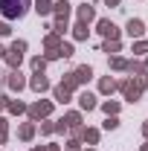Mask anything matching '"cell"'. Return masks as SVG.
<instances>
[{
  "label": "cell",
  "mask_w": 148,
  "mask_h": 151,
  "mask_svg": "<svg viewBox=\"0 0 148 151\" xmlns=\"http://www.w3.org/2000/svg\"><path fill=\"white\" fill-rule=\"evenodd\" d=\"M26 9H29V0H0V12H3L9 20L23 18Z\"/></svg>",
  "instance_id": "1"
},
{
  "label": "cell",
  "mask_w": 148,
  "mask_h": 151,
  "mask_svg": "<svg viewBox=\"0 0 148 151\" xmlns=\"http://www.w3.org/2000/svg\"><path fill=\"white\" fill-rule=\"evenodd\" d=\"M52 12H55V18H58V23H55V35H61V32L67 29V18H70V3H67V0H61V3H55V6H52Z\"/></svg>",
  "instance_id": "2"
},
{
  "label": "cell",
  "mask_w": 148,
  "mask_h": 151,
  "mask_svg": "<svg viewBox=\"0 0 148 151\" xmlns=\"http://www.w3.org/2000/svg\"><path fill=\"white\" fill-rule=\"evenodd\" d=\"M142 87H145V78H137V81H122V93L128 102H137L142 96Z\"/></svg>",
  "instance_id": "3"
},
{
  "label": "cell",
  "mask_w": 148,
  "mask_h": 151,
  "mask_svg": "<svg viewBox=\"0 0 148 151\" xmlns=\"http://www.w3.org/2000/svg\"><path fill=\"white\" fill-rule=\"evenodd\" d=\"M23 50H26V44H23V41H15V44H12V50H6V61H9V67H15V70H18L20 58H23Z\"/></svg>",
  "instance_id": "4"
},
{
  "label": "cell",
  "mask_w": 148,
  "mask_h": 151,
  "mask_svg": "<svg viewBox=\"0 0 148 151\" xmlns=\"http://www.w3.org/2000/svg\"><path fill=\"white\" fill-rule=\"evenodd\" d=\"M99 32L108 38V41H116V38H119V29L113 26L111 20H99Z\"/></svg>",
  "instance_id": "5"
},
{
  "label": "cell",
  "mask_w": 148,
  "mask_h": 151,
  "mask_svg": "<svg viewBox=\"0 0 148 151\" xmlns=\"http://www.w3.org/2000/svg\"><path fill=\"white\" fill-rule=\"evenodd\" d=\"M50 111H52V105H50V102H35V105L29 108V116H32V119H41V116H47Z\"/></svg>",
  "instance_id": "6"
},
{
  "label": "cell",
  "mask_w": 148,
  "mask_h": 151,
  "mask_svg": "<svg viewBox=\"0 0 148 151\" xmlns=\"http://www.w3.org/2000/svg\"><path fill=\"white\" fill-rule=\"evenodd\" d=\"M70 76H73V81L78 84V81H87V78L93 76V70H90V67H78V70H73Z\"/></svg>",
  "instance_id": "7"
},
{
  "label": "cell",
  "mask_w": 148,
  "mask_h": 151,
  "mask_svg": "<svg viewBox=\"0 0 148 151\" xmlns=\"http://www.w3.org/2000/svg\"><path fill=\"white\" fill-rule=\"evenodd\" d=\"M78 105H81L84 111H93V108H96V96L93 93H81L78 96Z\"/></svg>",
  "instance_id": "8"
},
{
  "label": "cell",
  "mask_w": 148,
  "mask_h": 151,
  "mask_svg": "<svg viewBox=\"0 0 148 151\" xmlns=\"http://www.w3.org/2000/svg\"><path fill=\"white\" fill-rule=\"evenodd\" d=\"M128 35L131 38H139V35H142V20H137V18L128 20Z\"/></svg>",
  "instance_id": "9"
},
{
  "label": "cell",
  "mask_w": 148,
  "mask_h": 151,
  "mask_svg": "<svg viewBox=\"0 0 148 151\" xmlns=\"http://www.w3.org/2000/svg\"><path fill=\"white\" fill-rule=\"evenodd\" d=\"M70 90H73V87H67V84L61 81V84L55 87V99L58 102H67V99H70Z\"/></svg>",
  "instance_id": "10"
},
{
  "label": "cell",
  "mask_w": 148,
  "mask_h": 151,
  "mask_svg": "<svg viewBox=\"0 0 148 151\" xmlns=\"http://www.w3.org/2000/svg\"><path fill=\"white\" fill-rule=\"evenodd\" d=\"M47 87H50V81L44 78V73H38L35 78H32V90H47Z\"/></svg>",
  "instance_id": "11"
},
{
  "label": "cell",
  "mask_w": 148,
  "mask_h": 151,
  "mask_svg": "<svg viewBox=\"0 0 148 151\" xmlns=\"http://www.w3.org/2000/svg\"><path fill=\"white\" fill-rule=\"evenodd\" d=\"M35 9H38V15H50L52 12V3L50 0H35Z\"/></svg>",
  "instance_id": "12"
},
{
  "label": "cell",
  "mask_w": 148,
  "mask_h": 151,
  "mask_svg": "<svg viewBox=\"0 0 148 151\" xmlns=\"http://www.w3.org/2000/svg\"><path fill=\"white\" fill-rule=\"evenodd\" d=\"M78 122H81L78 113H67V116H64V128H78Z\"/></svg>",
  "instance_id": "13"
},
{
  "label": "cell",
  "mask_w": 148,
  "mask_h": 151,
  "mask_svg": "<svg viewBox=\"0 0 148 151\" xmlns=\"http://www.w3.org/2000/svg\"><path fill=\"white\" fill-rule=\"evenodd\" d=\"M93 15H96V12H93V6H81V9H78V18H81V23L93 20Z\"/></svg>",
  "instance_id": "14"
},
{
  "label": "cell",
  "mask_w": 148,
  "mask_h": 151,
  "mask_svg": "<svg viewBox=\"0 0 148 151\" xmlns=\"http://www.w3.org/2000/svg\"><path fill=\"white\" fill-rule=\"evenodd\" d=\"M9 87H12V90H20V87H23V78H20V73H12V76H9Z\"/></svg>",
  "instance_id": "15"
},
{
  "label": "cell",
  "mask_w": 148,
  "mask_h": 151,
  "mask_svg": "<svg viewBox=\"0 0 148 151\" xmlns=\"http://www.w3.org/2000/svg\"><path fill=\"white\" fill-rule=\"evenodd\" d=\"M113 87H116V81H113V78H102V81H99V90H102V93H111Z\"/></svg>",
  "instance_id": "16"
},
{
  "label": "cell",
  "mask_w": 148,
  "mask_h": 151,
  "mask_svg": "<svg viewBox=\"0 0 148 151\" xmlns=\"http://www.w3.org/2000/svg\"><path fill=\"white\" fill-rule=\"evenodd\" d=\"M32 134H35V125H32V122L20 125V137H23V139H32Z\"/></svg>",
  "instance_id": "17"
},
{
  "label": "cell",
  "mask_w": 148,
  "mask_h": 151,
  "mask_svg": "<svg viewBox=\"0 0 148 151\" xmlns=\"http://www.w3.org/2000/svg\"><path fill=\"white\" fill-rule=\"evenodd\" d=\"M102 111L108 113V116H116V111H119V105H116V102H105V105H102Z\"/></svg>",
  "instance_id": "18"
},
{
  "label": "cell",
  "mask_w": 148,
  "mask_h": 151,
  "mask_svg": "<svg viewBox=\"0 0 148 151\" xmlns=\"http://www.w3.org/2000/svg\"><path fill=\"white\" fill-rule=\"evenodd\" d=\"M111 67H113V70H128V61H125V58H113Z\"/></svg>",
  "instance_id": "19"
},
{
  "label": "cell",
  "mask_w": 148,
  "mask_h": 151,
  "mask_svg": "<svg viewBox=\"0 0 148 151\" xmlns=\"http://www.w3.org/2000/svg\"><path fill=\"white\" fill-rule=\"evenodd\" d=\"M75 38H78V41L87 38V23H78V26H75Z\"/></svg>",
  "instance_id": "20"
},
{
  "label": "cell",
  "mask_w": 148,
  "mask_h": 151,
  "mask_svg": "<svg viewBox=\"0 0 148 151\" xmlns=\"http://www.w3.org/2000/svg\"><path fill=\"white\" fill-rule=\"evenodd\" d=\"M32 67H35V73H44V67H47V58H32Z\"/></svg>",
  "instance_id": "21"
},
{
  "label": "cell",
  "mask_w": 148,
  "mask_h": 151,
  "mask_svg": "<svg viewBox=\"0 0 148 151\" xmlns=\"http://www.w3.org/2000/svg\"><path fill=\"white\" fill-rule=\"evenodd\" d=\"M9 111L12 113H23L26 108H23V102H9Z\"/></svg>",
  "instance_id": "22"
},
{
  "label": "cell",
  "mask_w": 148,
  "mask_h": 151,
  "mask_svg": "<svg viewBox=\"0 0 148 151\" xmlns=\"http://www.w3.org/2000/svg\"><path fill=\"white\" fill-rule=\"evenodd\" d=\"M134 52H137V55H142V52H148V44H145V41H139V44H134Z\"/></svg>",
  "instance_id": "23"
},
{
  "label": "cell",
  "mask_w": 148,
  "mask_h": 151,
  "mask_svg": "<svg viewBox=\"0 0 148 151\" xmlns=\"http://www.w3.org/2000/svg\"><path fill=\"white\" fill-rule=\"evenodd\" d=\"M105 128H108V131H113V128H119V119H116V116H108V122H105Z\"/></svg>",
  "instance_id": "24"
},
{
  "label": "cell",
  "mask_w": 148,
  "mask_h": 151,
  "mask_svg": "<svg viewBox=\"0 0 148 151\" xmlns=\"http://www.w3.org/2000/svg\"><path fill=\"white\" fill-rule=\"evenodd\" d=\"M116 50H119V41H108L105 44V52H116Z\"/></svg>",
  "instance_id": "25"
},
{
  "label": "cell",
  "mask_w": 148,
  "mask_h": 151,
  "mask_svg": "<svg viewBox=\"0 0 148 151\" xmlns=\"http://www.w3.org/2000/svg\"><path fill=\"white\" fill-rule=\"evenodd\" d=\"M84 137H87V142H96V139H99V131H87Z\"/></svg>",
  "instance_id": "26"
},
{
  "label": "cell",
  "mask_w": 148,
  "mask_h": 151,
  "mask_svg": "<svg viewBox=\"0 0 148 151\" xmlns=\"http://www.w3.org/2000/svg\"><path fill=\"white\" fill-rule=\"evenodd\" d=\"M0 142H6V122L0 119Z\"/></svg>",
  "instance_id": "27"
},
{
  "label": "cell",
  "mask_w": 148,
  "mask_h": 151,
  "mask_svg": "<svg viewBox=\"0 0 148 151\" xmlns=\"http://www.w3.org/2000/svg\"><path fill=\"white\" fill-rule=\"evenodd\" d=\"M9 32H12V29H9V26H6V23L0 20V35H9Z\"/></svg>",
  "instance_id": "28"
},
{
  "label": "cell",
  "mask_w": 148,
  "mask_h": 151,
  "mask_svg": "<svg viewBox=\"0 0 148 151\" xmlns=\"http://www.w3.org/2000/svg\"><path fill=\"white\" fill-rule=\"evenodd\" d=\"M3 105H9V99H6V96H0V111H3Z\"/></svg>",
  "instance_id": "29"
},
{
  "label": "cell",
  "mask_w": 148,
  "mask_h": 151,
  "mask_svg": "<svg viewBox=\"0 0 148 151\" xmlns=\"http://www.w3.org/2000/svg\"><path fill=\"white\" fill-rule=\"evenodd\" d=\"M47 151H58V145H50V148H47Z\"/></svg>",
  "instance_id": "30"
},
{
  "label": "cell",
  "mask_w": 148,
  "mask_h": 151,
  "mask_svg": "<svg viewBox=\"0 0 148 151\" xmlns=\"http://www.w3.org/2000/svg\"><path fill=\"white\" fill-rule=\"evenodd\" d=\"M142 151H148V142H145V145H142Z\"/></svg>",
  "instance_id": "31"
},
{
  "label": "cell",
  "mask_w": 148,
  "mask_h": 151,
  "mask_svg": "<svg viewBox=\"0 0 148 151\" xmlns=\"http://www.w3.org/2000/svg\"><path fill=\"white\" fill-rule=\"evenodd\" d=\"M32 151H47V148H32Z\"/></svg>",
  "instance_id": "32"
},
{
  "label": "cell",
  "mask_w": 148,
  "mask_h": 151,
  "mask_svg": "<svg viewBox=\"0 0 148 151\" xmlns=\"http://www.w3.org/2000/svg\"><path fill=\"white\" fill-rule=\"evenodd\" d=\"M87 151H93V148H87Z\"/></svg>",
  "instance_id": "33"
}]
</instances>
